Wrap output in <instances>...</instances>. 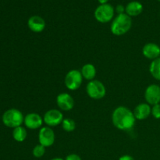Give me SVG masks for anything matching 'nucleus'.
<instances>
[{
    "label": "nucleus",
    "mask_w": 160,
    "mask_h": 160,
    "mask_svg": "<svg viewBox=\"0 0 160 160\" xmlns=\"http://www.w3.org/2000/svg\"><path fill=\"white\" fill-rule=\"evenodd\" d=\"M132 27V19L126 13L118 14L110 25V31L113 35L121 36L127 34Z\"/></svg>",
    "instance_id": "nucleus-2"
},
{
    "label": "nucleus",
    "mask_w": 160,
    "mask_h": 160,
    "mask_svg": "<svg viewBox=\"0 0 160 160\" xmlns=\"http://www.w3.org/2000/svg\"><path fill=\"white\" fill-rule=\"evenodd\" d=\"M12 138L17 142H23L26 140L28 137V131L26 128L23 126L17 127L12 130Z\"/></svg>",
    "instance_id": "nucleus-17"
},
{
    "label": "nucleus",
    "mask_w": 160,
    "mask_h": 160,
    "mask_svg": "<svg viewBox=\"0 0 160 160\" xmlns=\"http://www.w3.org/2000/svg\"><path fill=\"white\" fill-rule=\"evenodd\" d=\"M56 102L59 110L61 111L68 112V111L72 110L74 107V99L71 95L67 92L59 94L56 97Z\"/></svg>",
    "instance_id": "nucleus-9"
},
{
    "label": "nucleus",
    "mask_w": 160,
    "mask_h": 160,
    "mask_svg": "<svg viewBox=\"0 0 160 160\" xmlns=\"http://www.w3.org/2000/svg\"><path fill=\"white\" fill-rule=\"evenodd\" d=\"M118 160H135L133 156H130V155H123V156H120Z\"/></svg>",
    "instance_id": "nucleus-24"
},
{
    "label": "nucleus",
    "mask_w": 160,
    "mask_h": 160,
    "mask_svg": "<svg viewBox=\"0 0 160 160\" xmlns=\"http://www.w3.org/2000/svg\"><path fill=\"white\" fill-rule=\"evenodd\" d=\"M115 9L112 5L106 3V4H100L95 9L94 12L95 20L101 23H109L113 20Z\"/></svg>",
    "instance_id": "nucleus-5"
},
{
    "label": "nucleus",
    "mask_w": 160,
    "mask_h": 160,
    "mask_svg": "<svg viewBox=\"0 0 160 160\" xmlns=\"http://www.w3.org/2000/svg\"><path fill=\"white\" fill-rule=\"evenodd\" d=\"M51 160H64V159H62V158L57 157V158H53V159H52Z\"/></svg>",
    "instance_id": "nucleus-26"
},
{
    "label": "nucleus",
    "mask_w": 160,
    "mask_h": 160,
    "mask_svg": "<svg viewBox=\"0 0 160 160\" xmlns=\"http://www.w3.org/2000/svg\"><path fill=\"white\" fill-rule=\"evenodd\" d=\"M56 141V134L54 131L49 127H42L38 132L39 144L44 147H51Z\"/></svg>",
    "instance_id": "nucleus-8"
},
{
    "label": "nucleus",
    "mask_w": 160,
    "mask_h": 160,
    "mask_svg": "<svg viewBox=\"0 0 160 160\" xmlns=\"http://www.w3.org/2000/svg\"><path fill=\"white\" fill-rule=\"evenodd\" d=\"M64 117L62 111L56 109H52L46 111L43 116L44 123L49 128L60 125Z\"/></svg>",
    "instance_id": "nucleus-7"
},
{
    "label": "nucleus",
    "mask_w": 160,
    "mask_h": 160,
    "mask_svg": "<svg viewBox=\"0 0 160 160\" xmlns=\"http://www.w3.org/2000/svg\"><path fill=\"white\" fill-rule=\"evenodd\" d=\"M158 1H159V2H160V0H158Z\"/></svg>",
    "instance_id": "nucleus-27"
},
{
    "label": "nucleus",
    "mask_w": 160,
    "mask_h": 160,
    "mask_svg": "<svg viewBox=\"0 0 160 160\" xmlns=\"http://www.w3.org/2000/svg\"><path fill=\"white\" fill-rule=\"evenodd\" d=\"M149 72L157 81H160V57L152 60L149 65Z\"/></svg>",
    "instance_id": "nucleus-18"
},
{
    "label": "nucleus",
    "mask_w": 160,
    "mask_h": 160,
    "mask_svg": "<svg viewBox=\"0 0 160 160\" xmlns=\"http://www.w3.org/2000/svg\"><path fill=\"white\" fill-rule=\"evenodd\" d=\"M142 54L147 59L154 60L160 56V47L157 44L148 42L142 48Z\"/></svg>",
    "instance_id": "nucleus-13"
},
{
    "label": "nucleus",
    "mask_w": 160,
    "mask_h": 160,
    "mask_svg": "<svg viewBox=\"0 0 160 160\" xmlns=\"http://www.w3.org/2000/svg\"><path fill=\"white\" fill-rule=\"evenodd\" d=\"M65 160H82L81 159V156L78 154H75V153H72V154L68 155V156L66 157Z\"/></svg>",
    "instance_id": "nucleus-22"
},
{
    "label": "nucleus",
    "mask_w": 160,
    "mask_h": 160,
    "mask_svg": "<svg viewBox=\"0 0 160 160\" xmlns=\"http://www.w3.org/2000/svg\"><path fill=\"white\" fill-rule=\"evenodd\" d=\"M152 115L155 119H160V103L152 106Z\"/></svg>",
    "instance_id": "nucleus-21"
},
{
    "label": "nucleus",
    "mask_w": 160,
    "mask_h": 160,
    "mask_svg": "<svg viewBox=\"0 0 160 160\" xmlns=\"http://www.w3.org/2000/svg\"><path fill=\"white\" fill-rule=\"evenodd\" d=\"M86 92L92 99L100 100L106 96V88L102 82L95 79L88 81L86 86Z\"/></svg>",
    "instance_id": "nucleus-4"
},
{
    "label": "nucleus",
    "mask_w": 160,
    "mask_h": 160,
    "mask_svg": "<svg viewBox=\"0 0 160 160\" xmlns=\"http://www.w3.org/2000/svg\"><path fill=\"white\" fill-rule=\"evenodd\" d=\"M83 77L81 70H71L67 72L64 78L66 88L70 91H76L80 88L83 83Z\"/></svg>",
    "instance_id": "nucleus-6"
},
{
    "label": "nucleus",
    "mask_w": 160,
    "mask_h": 160,
    "mask_svg": "<svg viewBox=\"0 0 160 160\" xmlns=\"http://www.w3.org/2000/svg\"><path fill=\"white\" fill-rule=\"evenodd\" d=\"M45 147H44L42 145H37L34 147L32 150V154L34 156V157L39 159V158H42V156L45 155Z\"/></svg>",
    "instance_id": "nucleus-20"
},
{
    "label": "nucleus",
    "mask_w": 160,
    "mask_h": 160,
    "mask_svg": "<svg viewBox=\"0 0 160 160\" xmlns=\"http://www.w3.org/2000/svg\"><path fill=\"white\" fill-rule=\"evenodd\" d=\"M111 120L114 127L120 131H130L134 128L136 121L133 111L123 106L114 109Z\"/></svg>",
    "instance_id": "nucleus-1"
},
{
    "label": "nucleus",
    "mask_w": 160,
    "mask_h": 160,
    "mask_svg": "<svg viewBox=\"0 0 160 160\" xmlns=\"http://www.w3.org/2000/svg\"><path fill=\"white\" fill-rule=\"evenodd\" d=\"M115 12H117L118 14L125 13V7L123 5H117L115 9Z\"/></svg>",
    "instance_id": "nucleus-23"
},
{
    "label": "nucleus",
    "mask_w": 160,
    "mask_h": 160,
    "mask_svg": "<svg viewBox=\"0 0 160 160\" xmlns=\"http://www.w3.org/2000/svg\"><path fill=\"white\" fill-rule=\"evenodd\" d=\"M81 73L84 79L91 81L95 80V78L97 73V70L93 64L86 63L81 67Z\"/></svg>",
    "instance_id": "nucleus-16"
},
{
    "label": "nucleus",
    "mask_w": 160,
    "mask_h": 160,
    "mask_svg": "<svg viewBox=\"0 0 160 160\" xmlns=\"http://www.w3.org/2000/svg\"><path fill=\"white\" fill-rule=\"evenodd\" d=\"M43 117L36 112H30L24 117L23 124L30 130H37L42 128L43 125Z\"/></svg>",
    "instance_id": "nucleus-11"
},
{
    "label": "nucleus",
    "mask_w": 160,
    "mask_h": 160,
    "mask_svg": "<svg viewBox=\"0 0 160 160\" xmlns=\"http://www.w3.org/2000/svg\"><path fill=\"white\" fill-rule=\"evenodd\" d=\"M109 1V0H98V2L100 4H106V3H108Z\"/></svg>",
    "instance_id": "nucleus-25"
},
{
    "label": "nucleus",
    "mask_w": 160,
    "mask_h": 160,
    "mask_svg": "<svg viewBox=\"0 0 160 160\" xmlns=\"http://www.w3.org/2000/svg\"><path fill=\"white\" fill-rule=\"evenodd\" d=\"M46 23L42 17L34 15L30 17L28 20V27L32 32L41 33L45 30Z\"/></svg>",
    "instance_id": "nucleus-12"
},
{
    "label": "nucleus",
    "mask_w": 160,
    "mask_h": 160,
    "mask_svg": "<svg viewBox=\"0 0 160 160\" xmlns=\"http://www.w3.org/2000/svg\"><path fill=\"white\" fill-rule=\"evenodd\" d=\"M133 112L137 120H146L152 114V107L147 102L140 103L134 108Z\"/></svg>",
    "instance_id": "nucleus-14"
},
{
    "label": "nucleus",
    "mask_w": 160,
    "mask_h": 160,
    "mask_svg": "<svg viewBox=\"0 0 160 160\" xmlns=\"http://www.w3.org/2000/svg\"><path fill=\"white\" fill-rule=\"evenodd\" d=\"M143 12V5L138 1H132L125 6V13L129 17H137Z\"/></svg>",
    "instance_id": "nucleus-15"
},
{
    "label": "nucleus",
    "mask_w": 160,
    "mask_h": 160,
    "mask_svg": "<svg viewBox=\"0 0 160 160\" xmlns=\"http://www.w3.org/2000/svg\"><path fill=\"white\" fill-rule=\"evenodd\" d=\"M145 99L150 106L160 103V86L156 84L148 85L145 91Z\"/></svg>",
    "instance_id": "nucleus-10"
},
{
    "label": "nucleus",
    "mask_w": 160,
    "mask_h": 160,
    "mask_svg": "<svg viewBox=\"0 0 160 160\" xmlns=\"http://www.w3.org/2000/svg\"><path fill=\"white\" fill-rule=\"evenodd\" d=\"M24 120V117L20 110L17 109H9L5 111L2 117V121L6 127L14 128L22 126Z\"/></svg>",
    "instance_id": "nucleus-3"
},
{
    "label": "nucleus",
    "mask_w": 160,
    "mask_h": 160,
    "mask_svg": "<svg viewBox=\"0 0 160 160\" xmlns=\"http://www.w3.org/2000/svg\"><path fill=\"white\" fill-rule=\"evenodd\" d=\"M62 128L66 132H73L75 129H76V123L74 120L71 118H64L62 120Z\"/></svg>",
    "instance_id": "nucleus-19"
}]
</instances>
